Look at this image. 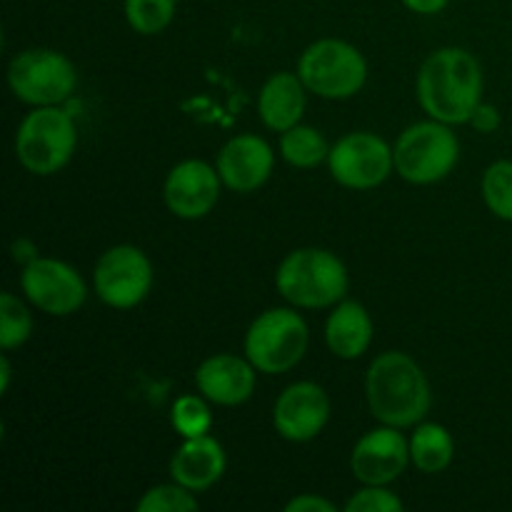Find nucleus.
Here are the masks:
<instances>
[{
    "instance_id": "obj_6",
    "label": "nucleus",
    "mask_w": 512,
    "mask_h": 512,
    "mask_svg": "<svg viewBox=\"0 0 512 512\" xmlns=\"http://www.w3.org/2000/svg\"><path fill=\"white\" fill-rule=\"evenodd\" d=\"M310 333L303 315L290 308L260 313L245 333V358L258 373L280 375L293 370L308 350Z\"/></svg>"
},
{
    "instance_id": "obj_27",
    "label": "nucleus",
    "mask_w": 512,
    "mask_h": 512,
    "mask_svg": "<svg viewBox=\"0 0 512 512\" xmlns=\"http://www.w3.org/2000/svg\"><path fill=\"white\" fill-rule=\"evenodd\" d=\"M405 503L388 490V485H363V490L353 495L345 505L348 512H398Z\"/></svg>"
},
{
    "instance_id": "obj_13",
    "label": "nucleus",
    "mask_w": 512,
    "mask_h": 512,
    "mask_svg": "<svg viewBox=\"0 0 512 512\" xmlns=\"http://www.w3.org/2000/svg\"><path fill=\"white\" fill-rule=\"evenodd\" d=\"M410 463V440L393 425H380L355 443L350 455L353 478L363 485H390Z\"/></svg>"
},
{
    "instance_id": "obj_4",
    "label": "nucleus",
    "mask_w": 512,
    "mask_h": 512,
    "mask_svg": "<svg viewBox=\"0 0 512 512\" xmlns=\"http://www.w3.org/2000/svg\"><path fill=\"white\" fill-rule=\"evenodd\" d=\"M78 145V128L68 110L43 105L30 110L15 130V158L28 173L55 175L70 163Z\"/></svg>"
},
{
    "instance_id": "obj_28",
    "label": "nucleus",
    "mask_w": 512,
    "mask_h": 512,
    "mask_svg": "<svg viewBox=\"0 0 512 512\" xmlns=\"http://www.w3.org/2000/svg\"><path fill=\"white\" fill-rule=\"evenodd\" d=\"M285 510L288 512H335V508L330 500L320 498V495H313V493H305V495H298V498L290 500L288 505H285Z\"/></svg>"
},
{
    "instance_id": "obj_17",
    "label": "nucleus",
    "mask_w": 512,
    "mask_h": 512,
    "mask_svg": "<svg viewBox=\"0 0 512 512\" xmlns=\"http://www.w3.org/2000/svg\"><path fill=\"white\" fill-rule=\"evenodd\" d=\"M225 450L213 435L185 438L170 458V478L193 493H205L225 475Z\"/></svg>"
},
{
    "instance_id": "obj_8",
    "label": "nucleus",
    "mask_w": 512,
    "mask_h": 512,
    "mask_svg": "<svg viewBox=\"0 0 512 512\" xmlns=\"http://www.w3.org/2000/svg\"><path fill=\"white\" fill-rule=\"evenodd\" d=\"M8 85L20 103L33 108L63 105L78 88V70L58 50L28 48L8 63Z\"/></svg>"
},
{
    "instance_id": "obj_30",
    "label": "nucleus",
    "mask_w": 512,
    "mask_h": 512,
    "mask_svg": "<svg viewBox=\"0 0 512 512\" xmlns=\"http://www.w3.org/2000/svg\"><path fill=\"white\" fill-rule=\"evenodd\" d=\"M400 3H403L408 10H413V13L435 15L440 13V10L448 8L450 0H400Z\"/></svg>"
},
{
    "instance_id": "obj_23",
    "label": "nucleus",
    "mask_w": 512,
    "mask_h": 512,
    "mask_svg": "<svg viewBox=\"0 0 512 512\" xmlns=\"http://www.w3.org/2000/svg\"><path fill=\"white\" fill-rule=\"evenodd\" d=\"M178 0H125L128 25L140 35H158L173 23Z\"/></svg>"
},
{
    "instance_id": "obj_3",
    "label": "nucleus",
    "mask_w": 512,
    "mask_h": 512,
    "mask_svg": "<svg viewBox=\"0 0 512 512\" xmlns=\"http://www.w3.org/2000/svg\"><path fill=\"white\" fill-rule=\"evenodd\" d=\"M275 288L295 308H333L348 295V268L330 250L298 248L280 260Z\"/></svg>"
},
{
    "instance_id": "obj_18",
    "label": "nucleus",
    "mask_w": 512,
    "mask_h": 512,
    "mask_svg": "<svg viewBox=\"0 0 512 512\" xmlns=\"http://www.w3.org/2000/svg\"><path fill=\"white\" fill-rule=\"evenodd\" d=\"M308 88L298 73H275L258 95V115L265 128L285 133L303 120Z\"/></svg>"
},
{
    "instance_id": "obj_2",
    "label": "nucleus",
    "mask_w": 512,
    "mask_h": 512,
    "mask_svg": "<svg viewBox=\"0 0 512 512\" xmlns=\"http://www.w3.org/2000/svg\"><path fill=\"white\" fill-rule=\"evenodd\" d=\"M365 395L373 418L380 425H393L400 430L423 423L433 405L423 368L398 350H388L370 363Z\"/></svg>"
},
{
    "instance_id": "obj_24",
    "label": "nucleus",
    "mask_w": 512,
    "mask_h": 512,
    "mask_svg": "<svg viewBox=\"0 0 512 512\" xmlns=\"http://www.w3.org/2000/svg\"><path fill=\"white\" fill-rule=\"evenodd\" d=\"M483 200L490 213L512 223V160H498L483 173Z\"/></svg>"
},
{
    "instance_id": "obj_29",
    "label": "nucleus",
    "mask_w": 512,
    "mask_h": 512,
    "mask_svg": "<svg viewBox=\"0 0 512 512\" xmlns=\"http://www.w3.org/2000/svg\"><path fill=\"white\" fill-rule=\"evenodd\" d=\"M470 125H473L475 130H480V133H495V130L500 128L498 108L490 103H480L478 108H475L473 118H470Z\"/></svg>"
},
{
    "instance_id": "obj_16",
    "label": "nucleus",
    "mask_w": 512,
    "mask_h": 512,
    "mask_svg": "<svg viewBox=\"0 0 512 512\" xmlns=\"http://www.w3.org/2000/svg\"><path fill=\"white\" fill-rule=\"evenodd\" d=\"M255 365L248 358L238 355H210L208 360L198 365L195 370V385L200 395L208 398L210 403L235 408L253 398L255 393Z\"/></svg>"
},
{
    "instance_id": "obj_14",
    "label": "nucleus",
    "mask_w": 512,
    "mask_h": 512,
    "mask_svg": "<svg viewBox=\"0 0 512 512\" xmlns=\"http://www.w3.org/2000/svg\"><path fill=\"white\" fill-rule=\"evenodd\" d=\"M218 168L205 160H183L168 173L163 198L170 213L180 220H200L213 213L220 200Z\"/></svg>"
},
{
    "instance_id": "obj_31",
    "label": "nucleus",
    "mask_w": 512,
    "mask_h": 512,
    "mask_svg": "<svg viewBox=\"0 0 512 512\" xmlns=\"http://www.w3.org/2000/svg\"><path fill=\"white\" fill-rule=\"evenodd\" d=\"M13 258L20 260V263H23V268H25V265L33 263L35 258H40V255H38V250H35V245L30 243V240L20 238V240H15V243H13Z\"/></svg>"
},
{
    "instance_id": "obj_19",
    "label": "nucleus",
    "mask_w": 512,
    "mask_h": 512,
    "mask_svg": "<svg viewBox=\"0 0 512 512\" xmlns=\"http://www.w3.org/2000/svg\"><path fill=\"white\" fill-rule=\"evenodd\" d=\"M325 343L340 360H358L373 343V320L365 305L340 300L325 323Z\"/></svg>"
},
{
    "instance_id": "obj_12",
    "label": "nucleus",
    "mask_w": 512,
    "mask_h": 512,
    "mask_svg": "<svg viewBox=\"0 0 512 512\" xmlns=\"http://www.w3.org/2000/svg\"><path fill=\"white\" fill-rule=\"evenodd\" d=\"M330 420V398L318 383L300 380L288 385L275 400V433L290 443H310L323 433Z\"/></svg>"
},
{
    "instance_id": "obj_9",
    "label": "nucleus",
    "mask_w": 512,
    "mask_h": 512,
    "mask_svg": "<svg viewBox=\"0 0 512 512\" xmlns=\"http://www.w3.org/2000/svg\"><path fill=\"white\" fill-rule=\"evenodd\" d=\"M93 288L108 308L130 310L148 298L153 265L138 245H113L95 263Z\"/></svg>"
},
{
    "instance_id": "obj_15",
    "label": "nucleus",
    "mask_w": 512,
    "mask_h": 512,
    "mask_svg": "<svg viewBox=\"0 0 512 512\" xmlns=\"http://www.w3.org/2000/svg\"><path fill=\"white\" fill-rule=\"evenodd\" d=\"M275 153L260 135H235L218 153L215 168L233 193H255L273 173Z\"/></svg>"
},
{
    "instance_id": "obj_32",
    "label": "nucleus",
    "mask_w": 512,
    "mask_h": 512,
    "mask_svg": "<svg viewBox=\"0 0 512 512\" xmlns=\"http://www.w3.org/2000/svg\"><path fill=\"white\" fill-rule=\"evenodd\" d=\"M0 370H3V393H8V388H10V360H8V355H3V360H0Z\"/></svg>"
},
{
    "instance_id": "obj_11",
    "label": "nucleus",
    "mask_w": 512,
    "mask_h": 512,
    "mask_svg": "<svg viewBox=\"0 0 512 512\" xmlns=\"http://www.w3.org/2000/svg\"><path fill=\"white\" fill-rule=\"evenodd\" d=\"M20 290L43 313L65 318L83 308L88 290L70 263L55 258H35L20 273Z\"/></svg>"
},
{
    "instance_id": "obj_21",
    "label": "nucleus",
    "mask_w": 512,
    "mask_h": 512,
    "mask_svg": "<svg viewBox=\"0 0 512 512\" xmlns=\"http://www.w3.org/2000/svg\"><path fill=\"white\" fill-rule=\"evenodd\" d=\"M280 155H283L285 163H290L293 168L310 170L318 168L320 163H325L330 155L328 140L320 135L318 128L313 125H293L290 130L280 133Z\"/></svg>"
},
{
    "instance_id": "obj_25",
    "label": "nucleus",
    "mask_w": 512,
    "mask_h": 512,
    "mask_svg": "<svg viewBox=\"0 0 512 512\" xmlns=\"http://www.w3.org/2000/svg\"><path fill=\"white\" fill-rule=\"evenodd\" d=\"M170 423L180 438H200L210 433L213 413L208 408V398L203 395H180L170 408Z\"/></svg>"
},
{
    "instance_id": "obj_5",
    "label": "nucleus",
    "mask_w": 512,
    "mask_h": 512,
    "mask_svg": "<svg viewBox=\"0 0 512 512\" xmlns=\"http://www.w3.org/2000/svg\"><path fill=\"white\" fill-rule=\"evenodd\" d=\"M395 170L413 185H433L448 178L460 158V140L448 123L423 120L400 133L393 145Z\"/></svg>"
},
{
    "instance_id": "obj_20",
    "label": "nucleus",
    "mask_w": 512,
    "mask_h": 512,
    "mask_svg": "<svg viewBox=\"0 0 512 512\" xmlns=\"http://www.w3.org/2000/svg\"><path fill=\"white\" fill-rule=\"evenodd\" d=\"M455 455L453 435L438 423H418L410 438V463L425 475H438L450 468Z\"/></svg>"
},
{
    "instance_id": "obj_10",
    "label": "nucleus",
    "mask_w": 512,
    "mask_h": 512,
    "mask_svg": "<svg viewBox=\"0 0 512 512\" xmlns=\"http://www.w3.org/2000/svg\"><path fill=\"white\" fill-rule=\"evenodd\" d=\"M328 168L348 190H373L395 170L393 148L375 133H348L330 148Z\"/></svg>"
},
{
    "instance_id": "obj_1",
    "label": "nucleus",
    "mask_w": 512,
    "mask_h": 512,
    "mask_svg": "<svg viewBox=\"0 0 512 512\" xmlns=\"http://www.w3.org/2000/svg\"><path fill=\"white\" fill-rule=\"evenodd\" d=\"M418 103L440 123H470L483 103V68L475 55L453 45L430 53L418 73Z\"/></svg>"
},
{
    "instance_id": "obj_22",
    "label": "nucleus",
    "mask_w": 512,
    "mask_h": 512,
    "mask_svg": "<svg viewBox=\"0 0 512 512\" xmlns=\"http://www.w3.org/2000/svg\"><path fill=\"white\" fill-rule=\"evenodd\" d=\"M33 335V315L13 293H0V348L5 353L25 345Z\"/></svg>"
},
{
    "instance_id": "obj_7",
    "label": "nucleus",
    "mask_w": 512,
    "mask_h": 512,
    "mask_svg": "<svg viewBox=\"0 0 512 512\" xmlns=\"http://www.w3.org/2000/svg\"><path fill=\"white\" fill-rule=\"evenodd\" d=\"M298 75L308 93L325 100H348L363 90L368 63L355 45L338 38H323L303 50Z\"/></svg>"
},
{
    "instance_id": "obj_26",
    "label": "nucleus",
    "mask_w": 512,
    "mask_h": 512,
    "mask_svg": "<svg viewBox=\"0 0 512 512\" xmlns=\"http://www.w3.org/2000/svg\"><path fill=\"white\" fill-rule=\"evenodd\" d=\"M138 512H190L198 510V498L193 490L183 488L180 483L170 485H155L150 488L143 498L135 503Z\"/></svg>"
}]
</instances>
